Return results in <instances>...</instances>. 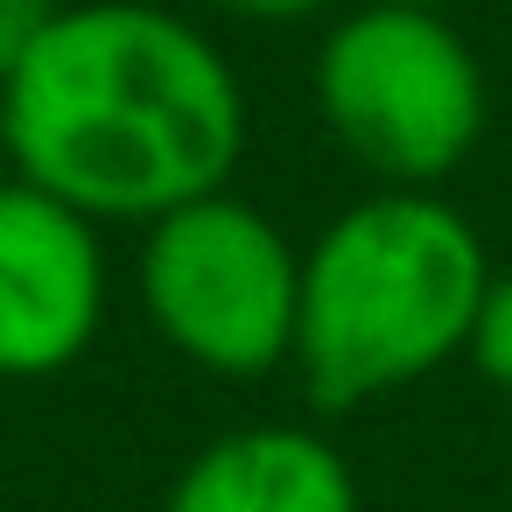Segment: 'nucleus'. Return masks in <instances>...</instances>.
Returning a JSON list of instances; mask_svg holds the SVG:
<instances>
[{
  "mask_svg": "<svg viewBox=\"0 0 512 512\" xmlns=\"http://www.w3.org/2000/svg\"><path fill=\"white\" fill-rule=\"evenodd\" d=\"M8 169L99 225H148L246 162L253 106L225 43L162 0H64L0 85Z\"/></svg>",
  "mask_w": 512,
  "mask_h": 512,
  "instance_id": "1",
  "label": "nucleus"
},
{
  "mask_svg": "<svg viewBox=\"0 0 512 512\" xmlns=\"http://www.w3.org/2000/svg\"><path fill=\"white\" fill-rule=\"evenodd\" d=\"M484 232L442 190H365L302 246L295 358L309 407L351 414L435 379L470 344Z\"/></svg>",
  "mask_w": 512,
  "mask_h": 512,
  "instance_id": "2",
  "label": "nucleus"
},
{
  "mask_svg": "<svg viewBox=\"0 0 512 512\" xmlns=\"http://www.w3.org/2000/svg\"><path fill=\"white\" fill-rule=\"evenodd\" d=\"M330 141L386 190H442L491 127V78L442 8L358 0L323 22L309 64Z\"/></svg>",
  "mask_w": 512,
  "mask_h": 512,
  "instance_id": "3",
  "label": "nucleus"
},
{
  "mask_svg": "<svg viewBox=\"0 0 512 512\" xmlns=\"http://www.w3.org/2000/svg\"><path fill=\"white\" fill-rule=\"evenodd\" d=\"M134 295L183 365L246 386L295 358L302 246L274 211L225 183L141 225Z\"/></svg>",
  "mask_w": 512,
  "mask_h": 512,
  "instance_id": "4",
  "label": "nucleus"
},
{
  "mask_svg": "<svg viewBox=\"0 0 512 512\" xmlns=\"http://www.w3.org/2000/svg\"><path fill=\"white\" fill-rule=\"evenodd\" d=\"M113 309L106 225L29 176H0V379L71 372Z\"/></svg>",
  "mask_w": 512,
  "mask_h": 512,
  "instance_id": "5",
  "label": "nucleus"
},
{
  "mask_svg": "<svg viewBox=\"0 0 512 512\" xmlns=\"http://www.w3.org/2000/svg\"><path fill=\"white\" fill-rule=\"evenodd\" d=\"M162 512H365L351 456L309 421H246L211 435Z\"/></svg>",
  "mask_w": 512,
  "mask_h": 512,
  "instance_id": "6",
  "label": "nucleus"
},
{
  "mask_svg": "<svg viewBox=\"0 0 512 512\" xmlns=\"http://www.w3.org/2000/svg\"><path fill=\"white\" fill-rule=\"evenodd\" d=\"M463 358L477 365V379H491V386L512 393V267H491V281L477 295V316H470Z\"/></svg>",
  "mask_w": 512,
  "mask_h": 512,
  "instance_id": "7",
  "label": "nucleus"
},
{
  "mask_svg": "<svg viewBox=\"0 0 512 512\" xmlns=\"http://www.w3.org/2000/svg\"><path fill=\"white\" fill-rule=\"evenodd\" d=\"M57 8H64V0H0V85H8V71L43 43Z\"/></svg>",
  "mask_w": 512,
  "mask_h": 512,
  "instance_id": "8",
  "label": "nucleus"
},
{
  "mask_svg": "<svg viewBox=\"0 0 512 512\" xmlns=\"http://www.w3.org/2000/svg\"><path fill=\"white\" fill-rule=\"evenodd\" d=\"M211 8L246 29H309V22H330L344 0H211Z\"/></svg>",
  "mask_w": 512,
  "mask_h": 512,
  "instance_id": "9",
  "label": "nucleus"
},
{
  "mask_svg": "<svg viewBox=\"0 0 512 512\" xmlns=\"http://www.w3.org/2000/svg\"><path fill=\"white\" fill-rule=\"evenodd\" d=\"M0 176H8V120H0Z\"/></svg>",
  "mask_w": 512,
  "mask_h": 512,
  "instance_id": "10",
  "label": "nucleus"
},
{
  "mask_svg": "<svg viewBox=\"0 0 512 512\" xmlns=\"http://www.w3.org/2000/svg\"><path fill=\"white\" fill-rule=\"evenodd\" d=\"M414 8H442V15H449V8H456V0H414Z\"/></svg>",
  "mask_w": 512,
  "mask_h": 512,
  "instance_id": "11",
  "label": "nucleus"
}]
</instances>
